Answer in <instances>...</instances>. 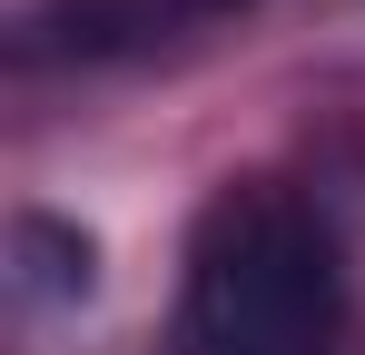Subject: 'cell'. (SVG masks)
I'll use <instances>...</instances> for the list:
<instances>
[{"label":"cell","mask_w":365,"mask_h":355,"mask_svg":"<svg viewBox=\"0 0 365 355\" xmlns=\"http://www.w3.org/2000/svg\"><path fill=\"white\" fill-rule=\"evenodd\" d=\"M346 316V247L287 187H227L187 247V355H316Z\"/></svg>","instance_id":"cell-1"},{"label":"cell","mask_w":365,"mask_h":355,"mask_svg":"<svg viewBox=\"0 0 365 355\" xmlns=\"http://www.w3.org/2000/svg\"><path fill=\"white\" fill-rule=\"evenodd\" d=\"M10 277H20V296H40V306H79V296L99 287V237L79 227V217L30 207L10 227Z\"/></svg>","instance_id":"cell-2"}]
</instances>
